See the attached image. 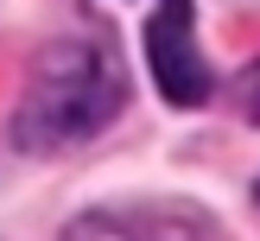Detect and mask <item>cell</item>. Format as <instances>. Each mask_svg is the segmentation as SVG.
Returning a JSON list of instances; mask_svg holds the SVG:
<instances>
[{
  "label": "cell",
  "mask_w": 260,
  "mask_h": 241,
  "mask_svg": "<svg viewBox=\"0 0 260 241\" xmlns=\"http://www.w3.org/2000/svg\"><path fill=\"white\" fill-rule=\"evenodd\" d=\"M121 95L127 83L108 45H89V38L51 45L25 83L19 114H13V140L25 152H63L76 140H89L95 127H108L121 114Z\"/></svg>",
  "instance_id": "obj_1"
},
{
  "label": "cell",
  "mask_w": 260,
  "mask_h": 241,
  "mask_svg": "<svg viewBox=\"0 0 260 241\" xmlns=\"http://www.w3.org/2000/svg\"><path fill=\"white\" fill-rule=\"evenodd\" d=\"M146 63H152V83H159L165 101L178 108H197L210 95V70L197 57V38H190V0H159L146 19Z\"/></svg>",
  "instance_id": "obj_2"
},
{
  "label": "cell",
  "mask_w": 260,
  "mask_h": 241,
  "mask_svg": "<svg viewBox=\"0 0 260 241\" xmlns=\"http://www.w3.org/2000/svg\"><path fill=\"white\" fill-rule=\"evenodd\" d=\"M241 108H248V121H260V63L241 76Z\"/></svg>",
  "instance_id": "obj_3"
}]
</instances>
